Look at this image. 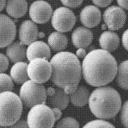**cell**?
<instances>
[{
    "instance_id": "1",
    "label": "cell",
    "mask_w": 128,
    "mask_h": 128,
    "mask_svg": "<svg viewBox=\"0 0 128 128\" xmlns=\"http://www.w3.org/2000/svg\"><path fill=\"white\" fill-rule=\"evenodd\" d=\"M118 65L115 58L104 50H94L84 57L82 72L89 84L100 87L108 84L116 76Z\"/></svg>"
},
{
    "instance_id": "2",
    "label": "cell",
    "mask_w": 128,
    "mask_h": 128,
    "mask_svg": "<svg viewBox=\"0 0 128 128\" xmlns=\"http://www.w3.org/2000/svg\"><path fill=\"white\" fill-rule=\"evenodd\" d=\"M50 64V79L53 83L68 94L74 92L82 76L81 65L77 57L70 52H60L52 58Z\"/></svg>"
},
{
    "instance_id": "3",
    "label": "cell",
    "mask_w": 128,
    "mask_h": 128,
    "mask_svg": "<svg viewBox=\"0 0 128 128\" xmlns=\"http://www.w3.org/2000/svg\"><path fill=\"white\" fill-rule=\"evenodd\" d=\"M89 108L96 116L110 119L120 110L122 106L120 96L118 91L110 86L96 89L89 96Z\"/></svg>"
},
{
    "instance_id": "4",
    "label": "cell",
    "mask_w": 128,
    "mask_h": 128,
    "mask_svg": "<svg viewBox=\"0 0 128 128\" xmlns=\"http://www.w3.org/2000/svg\"><path fill=\"white\" fill-rule=\"evenodd\" d=\"M23 105L20 97L12 91L0 93V126L10 127L19 120Z\"/></svg>"
},
{
    "instance_id": "5",
    "label": "cell",
    "mask_w": 128,
    "mask_h": 128,
    "mask_svg": "<svg viewBox=\"0 0 128 128\" xmlns=\"http://www.w3.org/2000/svg\"><path fill=\"white\" fill-rule=\"evenodd\" d=\"M19 97L23 105L28 108L38 104H45L47 99L46 89L42 84L28 80L22 84Z\"/></svg>"
},
{
    "instance_id": "6",
    "label": "cell",
    "mask_w": 128,
    "mask_h": 128,
    "mask_svg": "<svg viewBox=\"0 0 128 128\" xmlns=\"http://www.w3.org/2000/svg\"><path fill=\"white\" fill-rule=\"evenodd\" d=\"M26 122L29 128H52L56 120L52 108L41 104L31 108Z\"/></svg>"
},
{
    "instance_id": "7",
    "label": "cell",
    "mask_w": 128,
    "mask_h": 128,
    "mask_svg": "<svg viewBox=\"0 0 128 128\" xmlns=\"http://www.w3.org/2000/svg\"><path fill=\"white\" fill-rule=\"evenodd\" d=\"M27 71L29 79L39 84L47 82L52 75V66L47 59L35 58L29 61Z\"/></svg>"
},
{
    "instance_id": "8",
    "label": "cell",
    "mask_w": 128,
    "mask_h": 128,
    "mask_svg": "<svg viewBox=\"0 0 128 128\" xmlns=\"http://www.w3.org/2000/svg\"><path fill=\"white\" fill-rule=\"evenodd\" d=\"M76 22L75 14L67 7H59L53 13L52 25L54 29L60 32L69 31L74 28Z\"/></svg>"
},
{
    "instance_id": "9",
    "label": "cell",
    "mask_w": 128,
    "mask_h": 128,
    "mask_svg": "<svg viewBox=\"0 0 128 128\" xmlns=\"http://www.w3.org/2000/svg\"><path fill=\"white\" fill-rule=\"evenodd\" d=\"M16 35V27L13 20L6 14H0V48L12 43Z\"/></svg>"
},
{
    "instance_id": "10",
    "label": "cell",
    "mask_w": 128,
    "mask_h": 128,
    "mask_svg": "<svg viewBox=\"0 0 128 128\" xmlns=\"http://www.w3.org/2000/svg\"><path fill=\"white\" fill-rule=\"evenodd\" d=\"M52 14V9L47 2L42 0H36L29 8V16L36 23L44 24L47 22Z\"/></svg>"
},
{
    "instance_id": "11",
    "label": "cell",
    "mask_w": 128,
    "mask_h": 128,
    "mask_svg": "<svg viewBox=\"0 0 128 128\" xmlns=\"http://www.w3.org/2000/svg\"><path fill=\"white\" fill-rule=\"evenodd\" d=\"M105 23L111 30H118L122 28L125 23L126 14L122 8L116 6L108 7L103 14Z\"/></svg>"
},
{
    "instance_id": "12",
    "label": "cell",
    "mask_w": 128,
    "mask_h": 128,
    "mask_svg": "<svg viewBox=\"0 0 128 128\" xmlns=\"http://www.w3.org/2000/svg\"><path fill=\"white\" fill-rule=\"evenodd\" d=\"M38 36V28L33 21L26 20L21 24L19 29V38L20 42L24 45H29L35 41Z\"/></svg>"
},
{
    "instance_id": "13",
    "label": "cell",
    "mask_w": 128,
    "mask_h": 128,
    "mask_svg": "<svg viewBox=\"0 0 128 128\" xmlns=\"http://www.w3.org/2000/svg\"><path fill=\"white\" fill-rule=\"evenodd\" d=\"M101 14L99 9L94 6H88L84 7L80 13V20L86 27L93 28L100 22Z\"/></svg>"
},
{
    "instance_id": "14",
    "label": "cell",
    "mask_w": 128,
    "mask_h": 128,
    "mask_svg": "<svg viewBox=\"0 0 128 128\" xmlns=\"http://www.w3.org/2000/svg\"><path fill=\"white\" fill-rule=\"evenodd\" d=\"M50 50L47 44L41 41H35L28 45L26 49V58L29 61L35 58L48 60L50 57Z\"/></svg>"
},
{
    "instance_id": "15",
    "label": "cell",
    "mask_w": 128,
    "mask_h": 128,
    "mask_svg": "<svg viewBox=\"0 0 128 128\" xmlns=\"http://www.w3.org/2000/svg\"><path fill=\"white\" fill-rule=\"evenodd\" d=\"M93 38L92 32L84 27L76 28L72 35L73 45L77 48H86L91 43Z\"/></svg>"
},
{
    "instance_id": "16",
    "label": "cell",
    "mask_w": 128,
    "mask_h": 128,
    "mask_svg": "<svg viewBox=\"0 0 128 128\" xmlns=\"http://www.w3.org/2000/svg\"><path fill=\"white\" fill-rule=\"evenodd\" d=\"M69 94L64 92L61 88H55V92L51 96H47V104L50 108H57L64 110L68 105L69 102Z\"/></svg>"
},
{
    "instance_id": "17",
    "label": "cell",
    "mask_w": 128,
    "mask_h": 128,
    "mask_svg": "<svg viewBox=\"0 0 128 128\" xmlns=\"http://www.w3.org/2000/svg\"><path fill=\"white\" fill-rule=\"evenodd\" d=\"M28 4L26 0H7L6 8L7 14L12 18L23 17L28 11Z\"/></svg>"
},
{
    "instance_id": "18",
    "label": "cell",
    "mask_w": 128,
    "mask_h": 128,
    "mask_svg": "<svg viewBox=\"0 0 128 128\" xmlns=\"http://www.w3.org/2000/svg\"><path fill=\"white\" fill-rule=\"evenodd\" d=\"M26 49L24 45L19 41L12 42L6 48V56L13 63L22 62L25 60Z\"/></svg>"
},
{
    "instance_id": "19",
    "label": "cell",
    "mask_w": 128,
    "mask_h": 128,
    "mask_svg": "<svg viewBox=\"0 0 128 128\" xmlns=\"http://www.w3.org/2000/svg\"><path fill=\"white\" fill-rule=\"evenodd\" d=\"M28 64L23 61L14 63L10 70V76L12 81L18 84H22L29 80L27 68Z\"/></svg>"
},
{
    "instance_id": "20",
    "label": "cell",
    "mask_w": 128,
    "mask_h": 128,
    "mask_svg": "<svg viewBox=\"0 0 128 128\" xmlns=\"http://www.w3.org/2000/svg\"><path fill=\"white\" fill-rule=\"evenodd\" d=\"M99 44L103 50L112 52L116 50L120 44V38L116 33L112 31H105L100 35Z\"/></svg>"
},
{
    "instance_id": "21",
    "label": "cell",
    "mask_w": 128,
    "mask_h": 128,
    "mask_svg": "<svg viewBox=\"0 0 128 128\" xmlns=\"http://www.w3.org/2000/svg\"><path fill=\"white\" fill-rule=\"evenodd\" d=\"M69 96L70 101L73 105L81 107L88 104L89 98V91L84 86H77L74 91L69 94Z\"/></svg>"
},
{
    "instance_id": "22",
    "label": "cell",
    "mask_w": 128,
    "mask_h": 128,
    "mask_svg": "<svg viewBox=\"0 0 128 128\" xmlns=\"http://www.w3.org/2000/svg\"><path fill=\"white\" fill-rule=\"evenodd\" d=\"M68 40L67 36L60 32H54L48 38V44L53 50L61 52L67 46Z\"/></svg>"
},
{
    "instance_id": "23",
    "label": "cell",
    "mask_w": 128,
    "mask_h": 128,
    "mask_svg": "<svg viewBox=\"0 0 128 128\" xmlns=\"http://www.w3.org/2000/svg\"><path fill=\"white\" fill-rule=\"evenodd\" d=\"M116 81L118 86L122 89L128 90V60L122 62L118 67Z\"/></svg>"
},
{
    "instance_id": "24",
    "label": "cell",
    "mask_w": 128,
    "mask_h": 128,
    "mask_svg": "<svg viewBox=\"0 0 128 128\" xmlns=\"http://www.w3.org/2000/svg\"><path fill=\"white\" fill-rule=\"evenodd\" d=\"M14 88V81L11 76L4 72L0 73V93L12 91Z\"/></svg>"
},
{
    "instance_id": "25",
    "label": "cell",
    "mask_w": 128,
    "mask_h": 128,
    "mask_svg": "<svg viewBox=\"0 0 128 128\" xmlns=\"http://www.w3.org/2000/svg\"><path fill=\"white\" fill-rule=\"evenodd\" d=\"M57 128H76L79 127L78 122L74 118L67 117L62 118L57 124Z\"/></svg>"
},
{
    "instance_id": "26",
    "label": "cell",
    "mask_w": 128,
    "mask_h": 128,
    "mask_svg": "<svg viewBox=\"0 0 128 128\" xmlns=\"http://www.w3.org/2000/svg\"><path fill=\"white\" fill-rule=\"evenodd\" d=\"M84 128H115L110 123L103 120H95L88 122Z\"/></svg>"
},
{
    "instance_id": "27",
    "label": "cell",
    "mask_w": 128,
    "mask_h": 128,
    "mask_svg": "<svg viewBox=\"0 0 128 128\" xmlns=\"http://www.w3.org/2000/svg\"><path fill=\"white\" fill-rule=\"evenodd\" d=\"M121 121L125 128H128V101H126L123 105L121 112Z\"/></svg>"
},
{
    "instance_id": "28",
    "label": "cell",
    "mask_w": 128,
    "mask_h": 128,
    "mask_svg": "<svg viewBox=\"0 0 128 128\" xmlns=\"http://www.w3.org/2000/svg\"><path fill=\"white\" fill-rule=\"evenodd\" d=\"M9 60L7 56L0 53V73L4 72L8 69Z\"/></svg>"
},
{
    "instance_id": "29",
    "label": "cell",
    "mask_w": 128,
    "mask_h": 128,
    "mask_svg": "<svg viewBox=\"0 0 128 128\" xmlns=\"http://www.w3.org/2000/svg\"><path fill=\"white\" fill-rule=\"evenodd\" d=\"M65 6L75 8L81 5L84 0H60Z\"/></svg>"
},
{
    "instance_id": "30",
    "label": "cell",
    "mask_w": 128,
    "mask_h": 128,
    "mask_svg": "<svg viewBox=\"0 0 128 128\" xmlns=\"http://www.w3.org/2000/svg\"><path fill=\"white\" fill-rule=\"evenodd\" d=\"M112 1V0H92L96 6L100 7H106L109 6Z\"/></svg>"
},
{
    "instance_id": "31",
    "label": "cell",
    "mask_w": 128,
    "mask_h": 128,
    "mask_svg": "<svg viewBox=\"0 0 128 128\" xmlns=\"http://www.w3.org/2000/svg\"><path fill=\"white\" fill-rule=\"evenodd\" d=\"M10 127L11 128H28V127L27 122L23 120H18Z\"/></svg>"
},
{
    "instance_id": "32",
    "label": "cell",
    "mask_w": 128,
    "mask_h": 128,
    "mask_svg": "<svg viewBox=\"0 0 128 128\" xmlns=\"http://www.w3.org/2000/svg\"><path fill=\"white\" fill-rule=\"evenodd\" d=\"M122 44L124 48L128 50V30H126L123 33L122 38Z\"/></svg>"
},
{
    "instance_id": "33",
    "label": "cell",
    "mask_w": 128,
    "mask_h": 128,
    "mask_svg": "<svg viewBox=\"0 0 128 128\" xmlns=\"http://www.w3.org/2000/svg\"><path fill=\"white\" fill-rule=\"evenodd\" d=\"M52 110L53 113L55 117V120L56 121H57L60 118V116H62V113L61 110L57 108H52Z\"/></svg>"
},
{
    "instance_id": "34",
    "label": "cell",
    "mask_w": 128,
    "mask_h": 128,
    "mask_svg": "<svg viewBox=\"0 0 128 128\" xmlns=\"http://www.w3.org/2000/svg\"><path fill=\"white\" fill-rule=\"evenodd\" d=\"M86 55V52L84 48H79L76 52V56L79 58H84Z\"/></svg>"
},
{
    "instance_id": "35",
    "label": "cell",
    "mask_w": 128,
    "mask_h": 128,
    "mask_svg": "<svg viewBox=\"0 0 128 128\" xmlns=\"http://www.w3.org/2000/svg\"><path fill=\"white\" fill-rule=\"evenodd\" d=\"M118 4L122 8L127 10L128 9V0H117Z\"/></svg>"
},
{
    "instance_id": "36",
    "label": "cell",
    "mask_w": 128,
    "mask_h": 128,
    "mask_svg": "<svg viewBox=\"0 0 128 128\" xmlns=\"http://www.w3.org/2000/svg\"><path fill=\"white\" fill-rule=\"evenodd\" d=\"M54 92H55V88H54L50 87L47 89H46V93L47 96H52L53 94L54 93Z\"/></svg>"
},
{
    "instance_id": "37",
    "label": "cell",
    "mask_w": 128,
    "mask_h": 128,
    "mask_svg": "<svg viewBox=\"0 0 128 128\" xmlns=\"http://www.w3.org/2000/svg\"><path fill=\"white\" fill-rule=\"evenodd\" d=\"M6 0H0V12H2L6 7Z\"/></svg>"
}]
</instances>
